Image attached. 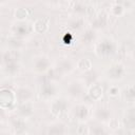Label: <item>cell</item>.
Here are the masks:
<instances>
[{"mask_svg":"<svg viewBox=\"0 0 135 135\" xmlns=\"http://www.w3.org/2000/svg\"><path fill=\"white\" fill-rule=\"evenodd\" d=\"M123 11H124V7L122 6L121 3H118V2H115V3L112 5V7H111V12H112V14L115 15V16H120V15H122Z\"/></svg>","mask_w":135,"mask_h":135,"instance_id":"484cf974","label":"cell"},{"mask_svg":"<svg viewBox=\"0 0 135 135\" xmlns=\"http://www.w3.org/2000/svg\"><path fill=\"white\" fill-rule=\"evenodd\" d=\"M33 30H35L37 33H45L47 30H49V20L46 19H37L33 25Z\"/></svg>","mask_w":135,"mask_h":135,"instance_id":"ffe728a7","label":"cell"},{"mask_svg":"<svg viewBox=\"0 0 135 135\" xmlns=\"http://www.w3.org/2000/svg\"><path fill=\"white\" fill-rule=\"evenodd\" d=\"M74 69H75V65H74L73 61L70 60L69 58H64L57 62V64L55 66V73H57L58 75L64 76V75L72 73Z\"/></svg>","mask_w":135,"mask_h":135,"instance_id":"8992f818","label":"cell"},{"mask_svg":"<svg viewBox=\"0 0 135 135\" xmlns=\"http://www.w3.org/2000/svg\"><path fill=\"white\" fill-rule=\"evenodd\" d=\"M105 75L108 77V79L112 80V81H118L121 80L124 75H126V68L122 63L120 62H116L113 63L112 65L109 66V69L105 72Z\"/></svg>","mask_w":135,"mask_h":135,"instance_id":"7a4b0ae2","label":"cell"},{"mask_svg":"<svg viewBox=\"0 0 135 135\" xmlns=\"http://www.w3.org/2000/svg\"><path fill=\"white\" fill-rule=\"evenodd\" d=\"M96 37V34H95V30L93 28H88L83 32V34L81 35V42L82 43H85V44H89L91 42L94 41Z\"/></svg>","mask_w":135,"mask_h":135,"instance_id":"7402d4cb","label":"cell"},{"mask_svg":"<svg viewBox=\"0 0 135 135\" xmlns=\"http://www.w3.org/2000/svg\"><path fill=\"white\" fill-rule=\"evenodd\" d=\"M15 16L19 19V21H24V19H26V17L28 16V12L26 8H18L15 13Z\"/></svg>","mask_w":135,"mask_h":135,"instance_id":"83f0119b","label":"cell"},{"mask_svg":"<svg viewBox=\"0 0 135 135\" xmlns=\"http://www.w3.org/2000/svg\"><path fill=\"white\" fill-rule=\"evenodd\" d=\"M77 68L83 72H90L93 68V64H92V61L88 58H82L80 59L78 62H77Z\"/></svg>","mask_w":135,"mask_h":135,"instance_id":"603a6c76","label":"cell"},{"mask_svg":"<svg viewBox=\"0 0 135 135\" xmlns=\"http://www.w3.org/2000/svg\"><path fill=\"white\" fill-rule=\"evenodd\" d=\"M69 25H70L72 28H74V30H78V28H81V27H82V25H83V21H82L81 18L72 19V20H70Z\"/></svg>","mask_w":135,"mask_h":135,"instance_id":"f1b7e54d","label":"cell"},{"mask_svg":"<svg viewBox=\"0 0 135 135\" xmlns=\"http://www.w3.org/2000/svg\"><path fill=\"white\" fill-rule=\"evenodd\" d=\"M23 135H24V134H23Z\"/></svg>","mask_w":135,"mask_h":135,"instance_id":"d6a6232c","label":"cell"},{"mask_svg":"<svg viewBox=\"0 0 135 135\" xmlns=\"http://www.w3.org/2000/svg\"><path fill=\"white\" fill-rule=\"evenodd\" d=\"M124 98L128 100H134L135 99V84H131L127 86L123 91Z\"/></svg>","mask_w":135,"mask_h":135,"instance_id":"cb8c5ba5","label":"cell"},{"mask_svg":"<svg viewBox=\"0 0 135 135\" xmlns=\"http://www.w3.org/2000/svg\"><path fill=\"white\" fill-rule=\"evenodd\" d=\"M107 24H108V17H107V15L105 14H99L92 21V28L93 30L103 28Z\"/></svg>","mask_w":135,"mask_h":135,"instance_id":"ac0fdd59","label":"cell"},{"mask_svg":"<svg viewBox=\"0 0 135 135\" xmlns=\"http://www.w3.org/2000/svg\"><path fill=\"white\" fill-rule=\"evenodd\" d=\"M0 135H8V133H6V132H1Z\"/></svg>","mask_w":135,"mask_h":135,"instance_id":"1f68e13d","label":"cell"},{"mask_svg":"<svg viewBox=\"0 0 135 135\" xmlns=\"http://www.w3.org/2000/svg\"><path fill=\"white\" fill-rule=\"evenodd\" d=\"M112 114L109 108L105 107H99L96 108V110L94 111V117L98 122L104 123V122H109L112 118H111Z\"/></svg>","mask_w":135,"mask_h":135,"instance_id":"4fadbf2b","label":"cell"},{"mask_svg":"<svg viewBox=\"0 0 135 135\" xmlns=\"http://www.w3.org/2000/svg\"><path fill=\"white\" fill-rule=\"evenodd\" d=\"M3 72L7 75H11V76H14L16 75L19 70H20V65L18 62H9V63H5L3 64Z\"/></svg>","mask_w":135,"mask_h":135,"instance_id":"44dd1931","label":"cell"},{"mask_svg":"<svg viewBox=\"0 0 135 135\" xmlns=\"http://www.w3.org/2000/svg\"><path fill=\"white\" fill-rule=\"evenodd\" d=\"M90 115V109L86 104H77L74 108V116L80 121L85 120Z\"/></svg>","mask_w":135,"mask_h":135,"instance_id":"2e32d148","label":"cell"},{"mask_svg":"<svg viewBox=\"0 0 135 135\" xmlns=\"http://www.w3.org/2000/svg\"><path fill=\"white\" fill-rule=\"evenodd\" d=\"M68 94L73 98H79L84 92V85L80 80H73L69 83L66 88Z\"/></svg>","mask_w":135,"mask_h":135,"instance_id":"52a82bcc","label":"cell"},{"mask_svg":"<svg viewBox=\"0 0 135 135\" xmlns=\"http://www.w3.org/2000/svg\"><path fill=\"white\" fill-rule=\"evenodd\" d=\"M114 135H132V131L128 130L127 128H124V127L122 126V127L117 128V129L115 130Z\"/></svg>","mask_w":135,"mask_h":135,"instance_id":"4dcf8cb0","label":"cell"},{"mask_svg":"<svg viewBox=\"0 0 135 135\" xmlns=\"http://www.w3.org/2000/svg\"><path fill=\"white\" fill-rule=\"evenodd\" d=\"M119 88L117 85H111L108 90V94L110 97H117L119 95Z\"/></svg>","mask_w":135,"mask_h":135,"instance_id":"f546056e","label":"cell"},{"mask_svg":"<svg viewBox=\"0 0 135 135\" xmlns=\"http://www.w3.org/2000/svg\"><path fill=\"white\" fill-rule=\"evenodd\" d=\"M12 127L14 129V131L16 132V134L18 135H23L25 130H26V126H25V122L23 120V118H20V117H16L14 119H12Z\"/></svg>","mask_w":135,"mask_h":135,"instance_id":"e0dca14e","label":"cell"},{"mask_svg":"<svg viewBox=\"0 0 135 135\" xmlns=\"http://www.w3.org/2000/svg\"><path fill=\"white\" fill-rule=\"evenodd\" d=\"M91 135H109V134L108 131L101 124H95L91 130Z\"/></svg>","mask_w":135,"mask_h":135,"instance_id":"d4e9b609","label":"cell"},{"mask_svg":"<svg viewBox=\"0 0 135 135\" xmlns=\"http://www.w3.org/2000/svg\"><path fill=\"white\" fill-rule=\"evenodd\" d=\"M33 68H34V71L36 73H39V74H43L45 72H47L51 68V61L49 59V57L46 56H43V55H40L38 57L35 58L34 62H33Z\"/></svg>","mask_w":135,"mask_h":135,"instance_id":"277c9868","label":"cell"},{"mask_svg":"<svg viewBox=\"0 0 135 135\" xmlns=\"http://www.w3.org/2000/svg\"><path fill=\"white\" fill-rule=\"evenodd\" d=\"M102 92H103V91H102V86L99 85V84H97V83H94V84L90 88L88 94H89V97H90L91 99H93V100H98V99L101 98Z\"/></svg>","mask_w":135,"mask_h":135,"instance_id":"d6986e66","label":"cell"},{"mask_svg":"<svg viewBox=\"0 0 135 135\" xmlns=\"http://www.w3.org/2000/svg\"><path fill=\"white\" fill-rule=\"evenodd\" d=\"M56 93H57V88L52 80L45 79L42 81V83L40 85L41 96H43L44 98H51V97H54L56 95Z\"/></svg>","mask_w":135,"mask_h":135,"instance_id":"ba28073f","label":"cell"},{"mask_svg":"<svg viewBox=\"0 0 135 135\" xmlns=\"http://www.w3.org/2000/svg\"><path fill=\"white\" fill-rule=\"evenodd\" d=\"M73 8H74V12H75V13H77V14H79V15H83V14L86 13L88 6H86L84 3H82V2H76Z\"/></svg>","mask_w":135,"mask_h":135,"instance_id":"4316f807","label":"cell"},{"mask_svg":"<svg viewBox=\"0 0 135 135\" xmlns=\"http://www.w3.org/2000/svg\"><path fill=\"white\" fill-rule=\"evenodd\" d=\"M66 126L62 121H56L49 126L46 135H65Z\"/></svg>","mask_w":135,"mask_h":135,"instance_id":"5bb4252c","label":"cell"},{"mask_svg":"<svg viewBox=\"0 0 135 135\" xmlns=\"http://www.w3.org/2000/svg\"><path fill=\"white\" fill-rule=\"evenodd\" d=\"M16 113L18 115V117L20 118H30L34 115L35 113V109H34V105L31 101L28 102H24V103H19L16 108Z\"/></svg>","mask_w":135,"mask_h":135,"instance_id":"9c48e42d","label":"cell"},{"mask_svg":"<svg viewBox=\"0 0 135 135\" xmlns=\"http://www.w3.org/2000/svg\"><path fill=\"white\" fill-rule=\"evenodd\" d=\"M0 99H1V105L2 108H9V105L14 104V101H16L15 98V92H12L9 89L3 88L0 93Z\"/></svg>","mask_w":135,"mask_h":135,"instance_id":"7c38bea8","label":"cell"},{"mask_svg":"<svg viewBox=\"0 0 135 135\" xmlns=\"http://www.w3.org/2000/svg\"><path fill=\"white\" fill-rule=\"evenodd\" d=\"M122 126L132 132L135 130V107L127 109L122 118Z\"/></svg>","mask_w":135,"mask_h":135,"instance_id":"30bf717a","label":"cell"},{"mask_svg":"<svg viewBox=\"0 0 135 135\" xmlns=\"http://www.w3.org/2000/svg\"><path fill=\"white\" fill-rule=\"evenodd\" d=\"M69 110V102L65 98H55L50 105V111L54 116H62Z\"/></svg>","mask_w":135,"mask_h":135,"instance_id":"3957f363","label":"cell"},{"mask_svg":"<svg viewBox=\"0 0 135 135\" xmlns=\"http://www.w3.org/2000/svg\"><path fill=\"white\" fill-rule=\"evenodd\" d=\"M12 31L17 37H23L28 35L32 32V27L25 21H18L13 24Z\"/></svg>","mask_w":135,"mask_h":135,"instance_id":"8fae6325","label":"cell"},{"mask_svg":"<svg viewBox=\"0 0 135 135\" xmlns=\"http://www.w3.org/2000/svg\"><path fill=\"white\" fill-rule=\"evenodd\" d=\"M33 96H34L33 91L28 86H19L15 91V98L18 104L31 101Z\"/></svg>","mask_w":135,"mask_h":135,"instance_id":"5b68a950","label":"cell"},{"mask_svg":"<svg viewBox=\"0 0 135 135\" xmlns=\"http://www.w3.org/2000/svg\"><path fill=\"white\" fill-rule=\"evenodd\" d=\"M20 58V54L18 50H6L2 52V64L9 62H18Z\"/></svg>","mask_w":135,"mask_h":135,"instance_id":"9a60e30c","label":"cell"},{"mask_svg":"<svg viewBox=\"0 0 135 135\" xmlns=\"http://www.w3.org/2000/svg\"><path fill=\"white\" fill-rule=\"evenodd\" d=\"M116 51L115 42L110 38H103L95 44V54L98 57L107 58L112 56Z\"/></svg>","mask_w":135,"mask_h":135,"instance_id":"6da1fadb","label":"cell"}]
</instances>
